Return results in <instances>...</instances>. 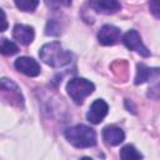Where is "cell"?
<instances>
[{
  "mask_svg": "<svg viewBox=\"0 0 160 160\" xmlns=\"http://www.w3.org/2000/svg\"><path fill=\"white\" fill-rule=\"evenodd\" d=\"M40 59L51 68H62L71 62L72 55L70 51L65 50L60 42L52 41L41 46L39 50Z\"/></svg>",
  "mask_w": 160,
  "mask_h": 160,
  "instance_id": "1",
  "label": "cell"
},
{
  "mask_svg": "<svg viewBox=\"0 0 160 160\" xmlns=\"http://www.w3.org/2000/svg\"><path fill=\"white\" fill-rule=\"evenodd\" d=\"M66 140L75 148L85 149L96 145V132L90 126L79 124L65 130Z\"/></svg>",
  "mask_w": 160,
  "mask_h": 160,
  "instance_id": "2",
  "label": "cell"
},
{
  "mask_svg": "<svg viewBox=\"0 0 160 160\" xmlns=\"http://www.w3.org/2000/svg\"><path fill=\"white\" fill-rule=\"evenodd\" d=\"M94 90H95V85L85 78H72L66 84V91L69 96L78 105L82 104L84 99L90 94H92Z\"/></svg>",
  "mask_w": 160,
  "mask_h": 160,
  "instance_id": "3",
  "label": "cell"
},
{
  "mask_svg": "<svg viewBox=\"0 0 160 160\" xmlns=\"http://www.w3.org/2000/svg\"><path fill=\"white\" fill-rule=\"evenodd\" d=\"M122 42L129 50L136 51L139 55H141L144 58L150 56V50H148V48L142 44L141 38L136 30H129L122 36Z\"/></svg>",
  "mask_w": 160,
  "mask_h": 160,
  "instance_id": "4",
  "label": "cell"
},
{
  "mask_svg": "<svg viewBox=\"0 0 160 160\" xmlns=\"http://www.w3.org/2000/svg\"><path fill=\"white\" fill-rule=\"evenodd\" d=\"M108 111H109V106H108L106 101L102 100V99H96L90 105L89 111L86 114V119H88L89 122H91L94 125H98L108 115Z\"/></svg>",
  "mask_w": 160,
  "mask_h": 160,
  "instance_id": "5",
  "label": "cell"
},
{
  "mask_svg": "<svg viewBox=\"0 0 160 160\" xmlns=\"http://www.w3.org/2000/svg\"><path fill=\"white\" fill-rule=\"evenodd\" d=\"M15 68L18 71L25 74L26 76H38L40 74V65L38 64L36 60H34L32 58H29V56H20L15 60L14 62Z\"/></svg>",
  "mask_w": 160,
  "mask_h": 160,
  "instance_id": "6",
  "label": "cell"
},
{
  "mask_svg": "<svg viewBox=\"0 0 160 160\" xmlns=\"http://www.w3.org/2000/svg\"><path fill=\"white\" fill-rule=\"evenodd\" d=\"M120 36H121V31L119 28L114 25H104L100 28L98 32V41L101 45L109 46L116 44L120 40Z\"/></svg>",
  "mask_w": 160,
  "mask_h": 160,
  "instance_id": "7",
  "label": "cell"
},
{
  "mask_svg": "<svg viewBox=\"0 0 160 160\" xmlns=\"http://www.w3.org/2000/svg\"><path fill=\"white\" fill-rule=\"evenodd\" d=\"M89 5L92 10L100 14H115L121 9L119 0H90Z\"/></svg>",
  "mask_w": 160,
  "mask_h": 160,
  "instance_id": "8",
  "label": "cell"
},
{
  "mask_svg": "<svg viewBox=\"0 0 160 160\" xmlns=\"http://www.w3.org/2000/svg\"><path fill=\"white\" fill-rule=\"evenodd\" d=\"M160 76V68H149L145 64L136 65V76H135V85L144 84L146 81L154 80Z\"/></svg>",
  "mask_w": 160,
  "mask_h": 160,
  "instance_id": "9",
  "label": "cell"
},
{
  "mask_svg": "<svg viewBox=\"0 0 160 160\" xmlns=\"http://www.w3.org/2000/svg\"><path fill=\"white\" fill-rule=\"evenodd\" d=\"M12 36L21 45H29L34 40L35 32H34V29L31 26H29V25L16 24L14 26V29H12Z\"/></svg>",
  "mask_w": 160,
  "mask_h": 160,
  "instance_id": "10",
  "label": "cell"
},
{
  "mask_svg": "<svg viewBox=\"0 0 160 160\" xmlns=\"http://www.w3.org/2000/svg\"><path fill=\"white\" fill-rule=\"evenodd\" d=\"M102 139L108 145L115 146L124 141L125 134L120 128H118L115 125H109V126L104 128V130H102Z\"/></svg>",
  "mask_w": 160,
  "mask_h": 160,
  "instance_id": "11",
  "label": "cell"
},
{
  "mask_svg": "<svg viewBox=\"0 0 160 160\" xmlns=\"http://www.w3.org/2000/svg\"><path fill=\"white\" fill-rule=\"evenodd\" d=\"M120 158L122 160H135V159H141L142 158V154L139 152L135 146H132V145L129 144V145H125V146L121 148V150H120Z\"/></svg>",
  "mask_w": 160,
  "mask_h": 160,
  "instance_id": "12",
  "label": "cell"
},
{
  "mask_svg": "<svg viewBox=\"0 0 160 160\" xmlns=\"http://www.w3.org/2000/svg\"><path fill=\"white\" fill-rule=\"evenodd\" d=\"M0 51H1V54L5 55V56H11V55H14V54H16V52L19 51V48H18L12 41H10L9 39L2 38V39H1Z\"/></svg>",
  "mask_w": 160,
  "mask_h": 160,
  "instance_id": "13",
  "label": "cell"
},
{
  "mask_svg": "<svg viewBox=\"0 0 160 160\" xmlns=\"http://www.w3.org/2000/svg\"><path fill=\"white\" fill-rule=\"evenodd\" d=\"M45 34L48 36H59L61 34V26L60 24L54 20V19H50L48 22H46V26H45Z\"/></svg>",
  "mask_w": 160,
  "mask_h": 160,
  "instance_id": "14",
  "label": "cell"
},
{
  "mask_svg": "<svg viewBox=\"0 0 160 160\" xmlns=\"http://www.w3.org/2000/svg\"><path fill=\"white\" fill-rule=\"evenodd\" d=\"M39 4V0H15V5L21 11H34Z\"/></svg>",
  "mask_w": 160,
  "mask_h": 160,
  "instance_id": "15",
  "label": "cell"
},
{
  "mask_svg": "<svg viewBox=\"0 0 160 160\" xmlns=\"http://www.w3.org/2000/svg\"><path fill=\"white\" fill-rule=\"evenodd\" d=\"M48 8L52 10H58L61 8H68L71 5V0H45Z\"/></svg>",
  "mask_w": 160,
  "mask_h": 160,
  "instance_id": "16",
  "label": "cell"
},
{
  "mask_svg": "<svg viewBox=\"0 0 160 160\" xmlns=\"http://www.w3.org/2000/svg\"><path fill=\"white\" fill-rule=\"evenodd\" d=\"M146 96L152 99V100H160V81L154 84L152 86H150L148 89V92H146Z\"/></svg>",
  "mask_w": 160,
  "mask_h": 160,
  "instance_id": "17",
  "label": "cell"
},
{
  "mask_svg": "<svg viewBox=\"0 0 160 160\" xmlns=\"http://www.w3.org/2000/svg\"><path fill=\"white\" fill-rule=\"evenodd\" d=\"M149 10L156 19H160V0H149Z\"/></svg>",
  "mask_w": 160,
  "mask_h": 160,
  "instance_id": "18",
  "label": "cell"
},
{
  "mask_svg": "<svg viewBox=\"0 0 160 160\" xmlns=\"http://www.w3.org/2000/svg\"><path fill=\"white\" fill-rule=\"evenodd\" d=\"M1 15H2V26H1V31H5L6 28H8V22H6V15H5V11L1 10Z\"/></svg>",
  "mask_w": 160,
  "mask_h": 160,
  "instance_id": "19",
  "label": "cell"
}]
</instances>
